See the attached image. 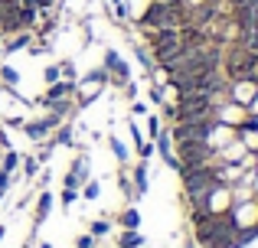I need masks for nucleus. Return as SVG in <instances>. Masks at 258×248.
Instances as JSON below:
<instances>
[{
    "instance_id": "f704fd0d",
    "label": "nucleus",
    "mask_w": 258,
    "mask_h": 248,
    "mask_svg": "<svg viewBox=\"0 0 258 248\" xmlns=\"http://www.w3.org/2000/svg\"><path fill=\"white\" fill-rule=\"evenodd\" d=\"M248 115H255V118H258V95H255V102L248 105Z\"/></svg>"
},
{
    "instance_id": "412c9836",
    "label": "nucleus",
    "mask_w": 258,
    "mask_h": 248,
    "mask_svg": "<svg viewBox=\"0 0 258 248\" xmlns=\"http://www.w3.org/2000/svg\"><path fill=\"white\" fill-rule=\"evenodd\" d=\"M23 173L26 177H36L39 173V160L36 157H23Z\"/></svg>"
},
{
    "instance_id": "9d476101",
    "label": "nucleus",
    "mask_w": 258,
    "mask_h": 248,
    "mask_svg": "<svg viewBox=\"0 0 258 248\" xmlns=\"http://www.w3.org/2000/svg\"><path fill=\"white\" fill-rule=\"evenodd\" d=\"M131 183H134V193H138V196H144V193H147V160H141V163L134 167Z\"/></svg>"
},
{
    "instance_id": "473e14b6",
    "label": "nucleus",
    "mask_w": 258,
    "mask_h": 248,
    "mask_svg": "<svg viewBox=\"0 0 258 248\" xmlns=\"http://www.w3.org/2000/svg\"><path fill=\"white\" fill-rule=\"evenodd\" d=\"M131 111H134V115H147V105H144V102H134Z\"/></svg>"
},
{
    "instance_id": "6ab92c4d",
    "label": "nucleus",
    "mask_w": 258,
    "mask_h": 248,
    "mask_svg": "<svg viewBox=\"0 0 258 248\" xmlns=\"http://www.w3.org/2000/svg\"><path fill=\"white\" fill-rule=\"evenodd\" d=\"M43 78H46V85L59 82V78H62V69H59V65H46V69H43Z\"/></svg>"
},
{
    "instance_id": "a211bd4d",
    "label": "nucleus",
    "mask_w": 258,
    "mask_h": 248,
    "mask_svg": "<svg viewBox=\"0 0 258 248\" xmlns=\"http://www.w3.org/2000/svg\"><path fill=\"white\" fill-rule=\"evenodd\" d=\"M17 163H20V153H17V150H7V157H4V163H0V170H4V173H13V170H17Z\"/></svg>"
},
{
    "instance_id": "ddd939ff",
    "label": "nucleus",
    "mask_w": 258,
    "mask_h": 248,
    "mask_svg": "<svg viewBox=\"0 0 258 248\" xmlns=\"http://www.w3.org/2000/svg\"><path fill=\"white\" fill-rule=\"evenodd\" d=\"M141 245H144V238L138 235V229H124V232H121L118 248H141Z\"/></svg>"
},
{
    "instance_id": "c9c22d12",
    "label": "nucleus",
    "mask_w": 258,
    "mask_h": 248,
    "mask_svg": "<svg viewBox=\"0 0 258 248\" xmlns=\"http://www.w3.org/2000/svg\"><path fill=\"white\" fill-rule=\"evenodd\" d=\"M252 186H255V196H258V170L252 173Z\"/></svg>"
},
{
    "instance_id": "2f4dec72",
    "label": "nucleus",
    "mask_w": 258,
    "mask_h": 248,
    "mask_svg": "<svg viewBox=\"0 0 258 248\" xmlns=\"http://www.w3.org/2000/svg\"><path fill=\"white\" fill-rule=\"evenodd\" d=\"M76 245H79V248H92V245H95V235H82Z\"/></svg>"
},
{
    "instance_id": "393cba45",
    "label": "nucleus",
    "mask_w": 258,
    "mask_h": 248,
    "mask_svg": "<svg viewBox=\"0 0 258 248\" xmlns=\"http://www.w3.org/2000/svg\"><path fill=\"white\" fill-rule=\"evenodd\" d=\"M98 95H101V89H92V92H85V95L79 98V108H88V105H92V102H95Z\"/></svg>"
},
{
    "instance_id": "0eeeda50",
    "label": "nucleus",
    "mask_w": 258,
    "mask_h": 248,
    "mask_svg": "<svg viewBox=\"0 0 258 248\" xmlns=\"http://www.w3.org/2000/svg\"><path fill=\"white\" fill-rule=\"evenodd\" d=\"M157 153L164 157V163L170 167V170H176V163H180V160H176V150H173L170 131H160V134H157Z\"/></svg>"
},
{
    "instance_id": "7ed1b4c3",
    "label": "nucleus",
    "mask_w": 258,
    "mask_h": 248,
    "mask_svg": "<svg viewBox=\"0 0 258 248\" xmlns=\"http://www.w3.org/2000/svg\"><path fill=\"white\" fill-rule=\"evenodd\" d=\"M255 95H258V78H235V82H229V89H226V98L229 102H235V105H242V108H248V105L255 102Z\"/></svg>"
},
{
    "instance_id": "cd10ccee",
    "label": "nucleus",
    "mask_w": 258,
    "mask_h": 248,
    "mask_svg": "<svg viewBox=\"0 0 258 248\" xmlns=\"http://www.w3.org/2000/svg\"><path fill=\"white\" fill-rule=\"evenodd\" d=\"M138 153H141V160H151V157H154V147L141 140V144H138Z\"/></svg>"
},
{
    "instance_id": "c756f323",
    "label": "nucleus",
    "mask_w": 258,
    "mask_h": 248,
    "mask_svg": "<svg viewBox=\"0 0 258 248\" xmlns=\"http://www.w3.org/2000/svg\"><path fill=\"white\" fill-rule=\"evenodd\" d=\"M76 196H79V190H62V206H72Z\"/></svg>"
},
{
    "instance_id": "e433bc0d",
    "label": "nucleus",
    "mask_w": 258,
    "mask_h": 248,
    "mask_svg": "<svg viewBox=\"0 0 258 248\" xmlns=\"http://www.w3.org/2000/svg\"><path fill=\"white\" fill-rule=\"evenodd\" d=\"M0 56H4V33H0Z\"/></svg>"
},
{
    "instance_id": "1a4fd4ad",
    "label": "nucleus",
    "mask_w": 258,
    "mask_h": 248,
    "mask_svg": "<svg viewBox=\"0 0 258 248\" xmlns=\"http://www.w3.org/2000/svg\"><path fill=\"white\" fill-rule=\"evenodd\" d=\"M235 137L245 144V150L258 153V127H235Z\"/></svg>"
},
{
    "instance_id": "72a5a7b5",
    "label": "nucleus",
    "mask_w": 258,
    "mask_h": 248,
    "mask_svg": "<svg viewBox=\"0 0 258 248\" xmlns=\"http://www.w3.org/2000/svg\"><path fill=\"white\" fill-rule=\"evenodd\" d=\"M26 118H7V127H23Z\"/></svg>"
},
{
    "instance_id": "a878e982",
    "label": "nucleus",
    "mask_w": 258,
    "mask_h": 248,
    "mask_svg": "<svg viewBox=\"0 0 258 248\" xmlns=\"http://www.w3.org/2000/svg\"><path fill=\"white\" fill-rule=\"evenodd\" d=\"M82 196L85 199H98V183H95V180H88V183L82 186Z\"/></svg>"
},
{
    "instance_id": "c85d7f7f",
    "label": "nucleus",
    "mask_w": 258,
    "mask_h": 248,
    "mask_svg": "<svg viewBox=\"0 0 258 248\" xmlns=\"http://www.w3.org/2000/svg\"><path fill=\"white\" fill-rule=\"evenodd\" d=\"M7 190H10V173H4V170H0V199L7 196Z\"/></svg>"
},
{
    "instance_id": "6e6552de",
    "label": "nucleus",
    "mask_w": 258,
    "mask_h": 248,
    "mask_svg": "<svg viewBox=\"0 0 258 248\" xmlns=\"http://www.w3.org/2000/svg\"><path fill=\"white\" fill-rule=\"evenodd\" d=\"M49 209H52V193H49V190H43V193L36 196V225H43V222H46Z\"/></svg>"
},
{
    "instance_id": "2eb2a0df",
    "label": "nucleus",
    "mask_w": 258,
    "mask_h": 248,
    "mask_svg": "<svg viewBox=\"0 0 258 248\" xmlns=\"http://www.w3.org/2000/svg\"><path fill=\"white\" fill-rule=\"evenodd\" d=\"M0 82H4V85H10V89H17V82H20V72L13 69V65H0Z\"/></svg>"
},
{
    "instance_id": "f8f14e48",
    "label": "nucleus",
    "mask_w": 258,
    "mask_h": 248,
    "mask_svg": "<svg viewBox=\"0 0 258 248\" xmlns=\"http://www.w3.org/2000/svg\"><path fill=\"white\" fill-rule=\"evenodd\" d=\"M82 82H85V85H101V89H105V85L111 82V72H108L105 65H101V69H92V72H88Z\"/></svg>"
},
{
    "instance_id": "7c9ffc66",
    "label": "nucleus",
    "mask_w": 258,
    "mask_h": 248,
    "mask_svg": "<svg viewBox=\"0 0 258 248\" xmlns=\"http://www.w3.org/2000/svg\"><path fill=\"white\" fill-rule=\"evenodd\" d=\"M0 150H13V144H10V134L0 127Z\"/></svg>"
},
{
    "instance_id": "58836bf2",
    "label": "nucleus",
    "mask_w": 258,
    "mask_h": 248,
    "mask_svg": "<svg viewBox=\"0 0 258 248\" xmlns=\"http://www.w3.org/2000/svg\"><path fill=\"white\" fill-rule=\"evenodd\" d=\"M39 248H52V245H49V242H43V245H39Z\"/></svg>"
},
{
    "instance_id": "4c0bfd02",
    "label": "nucleus",
    "mask_w": 258,
    "mask_h": 248,
    "mask_svg": "<svg viewBox=\"0 0 258 248\" xmlns=\"http://www.w3.org/2000/svg\"><path fill=\"white\" fill-rule=\"evenodd\" d=\"M7 235V225H0V238H4Z\"/></svg>"
},
{
    "instance_id": "bb28decb",
    "label": "nucleus",
    "mask_w": 258,
    "mask_h": 248,
    "mask_svg": "<svg viewBox=\"0 0 258 248\" xmlns=\"http://www.w3.org/2000/svg\"><path fill=\"white\" fill-rule=\"evenodd\" d=\"M59 69H62V78L76 82V65H72V62H59Z\"/></svg>"
},
{
    "instance_id": "ea45409f",
    "label": "nucleus",
    "mask_w": 258,
    "mask_h": 248,
    "mask_svg": "<svg viewBox=\"0 0 258 248\" xmlns=\"http://www.w3.org/2000/svg\"><path fill=\"white\" fill-rule=\"evenodd\" d=\"M255 160H258V153H255Z\"/></svg>"
},
{
    "instance_id": "f257e3e1",
    "label": "nucleus",
    "mask_w": 258,
    "mask_h": 248,
    "mask_svg": "<svg viewBox=\"0 0 258 248\" xmlns=\"http://www.w3.org/2000/svg\"><path fill=\"white\" fill-rule=\"evenodd\" d=\"M186 23H189L186 7L183 4H160V0H151L138 17L141 33H147V30H180V26H186Z\"/></svg>"
},
{
    "instance_id": "9b49d317",
    "label": "nucleus",
    "mask_w": 258,
    "mask_h": 248,
    "mask_svg": "<svg viewBox=\"0 0 258 248\" xmlns=\"http://www.w3.org/2000/svg\"><path fill=\"white\" fill-rule=\"evenodd\" d=\"M23 134H30L33 140H46V137H49V127H46V121L39 118V121H26L23 124Z\"/></svg>"
},
{
    "instance_id": "4468645a",
    "label": "nucleus",
    "mask_w": 258,
    "mask_h": 248,
    "mask_svg": "<svg viewBox=\"0 0 258 248\" xmlns=\"http://www.w3.org/2000/svg\"><path fill=\"white\" fill-rule=\"evenodd\" d=\"M118 222L124 225V229H138V225H141V212L131 206V209H124V212H121V219H118Z\"/></svg>"
},
{
    "instance_id": "aec40b11",
    "label": "nucleus",
    "mask_w": 258,
    "mask_h": 248,
    "mask_svg": "<svg viewBox=\"0 0 258 248\" xmlns=\"http://www.w3.org/2000/svg\"><path fill=\"white\" fill-rule=\"evenodd\" d=\"M108 144H111V153H114V157H118V160H127V147L121 144L118 137H108Z\"/></svg>"
},
{
    "instance_id": "5701e85b",
    "label": "nucleus",
    "mask_w": 258,
    "mask_h": 248,
    "mask_svg": "<svg viewBox=\"0 0 258 248\" xmlns=\"http://www.w3.org/2000/svg\"><path fill=\"white\" fill-rule=\"evenodd\" d=\"M118 186H121V193H124V196H134V183L127 180V173H118Z\"/></svg>"
},
{
    "instance_id": "f03ea898",
    "label": "nucleus",
    "mask_w": 258,
    "mask_h": 248,
    "mask_svg": "<svg viewBox=\"0 0 258 248\" xmlns=\"http://www.w3.org/2000/svg\"><path fill=\"white\" fill-rule=\"evenodd\" d=\"M235 206V190L229 183H216L213 190L206 193V209L213 212V216H222V212H229Z\"/></svg>"
},
{
    "instance_id": "4be33fe9",
    "label": "nucleus",
    "mask_w": 258,
    "mask_h": 248,
    "mask_svg": "<svg viewBox=\"0 0 258 248\" xmlns=\"http://www.w3.org/2000/svg\"><path fill=\"white\" fill-rule=\"evenodd\" d=\"M160 131H164V127H160V118H157V115H151V118H147V134L157 140V134H160Z\"/></svg>"
},
{
    "instance_id": "20e7f679",
    "label": "nucleus",
    "mask_w": 258,
    "mask_h": 248,
    "mask_svg": "<svg viewBox=\"0 0 258 248\" xmlns=\"http://www.w3.org/2000/svg\"><path fill=\"white\" fill-rule=\"evenodd\" d=\"M105 69L111 72V82H114V85H127V82H131V65H127L114 49L105 52Z\"/></svg>"
},
{
    "instance_id": "423d86ee",
    "label": "nucleus",
    "mask_w": 258,
    "mask_h": 248,
    "mask_svg": "<svg viewBox=\"0 0 258 248\" xmlns=\"http://www.w3.org/2000/svg\"><path fill=\"white\" fill-rule=\"evenodd\" d=\"M72 92H76V82H69V78H59V82H52L49 89H46V95L39 98V105H46V102H59V98H69Z\"/></svg>"
},
{
    "instance_id": "b1692460",
    "label": "nucleus",
    "mask_w": 258,
    "mask_h": 248,
    "mask_svg": "<svg viewBox=\"0 0 258 248\" xmlns=\"http://www.w3.org/2000/svg\"><path fill=\"white\" fill-rule=\"evenodd\" d=\"M108 229H111V222H105V219H95L92 222V235H108Z\"/></svg>"
},
{
    "instance_id": "39448f33",
    "label": "nucleus",
    "mask_w": 258,
    "mask_h": 248,
    "mask_svg": "<svg viewBox=\"0 0 258 248\" xmlns=\"http://www.w3.org/2000/svg\"><path fill=\"white\" fill-rule=\"evenodd\" d=\"M248 115V108H242V105H235V102H219L216 105V121L219 124H229V127H239V121Z\"/></svg>"
},
{
    "instance_id": "dca6fc26",
    "label": "nucleus",
    "mask_w": 258,
    "mask_h": 248,
    "mask_svg": "<svg viewBox=\"0 0 258 248\" xmlns=\"http://www.w3.org/2000/svg\"><path fill=\"white\" fill-rule=\"evenodd\" d=\"M52 144L72 147V127H69V124H59V127H56V137H52Z\"/></svg>"
},
{
    "instance_id": "f3484780",
    "label": "nucleus",
    "mask_w": 258,
    "mask_h": 248,
    "mask_svg": "<svg viewBox=\"0 0 258 248\" xmlns=\"http://www.w3.org/2000/svg\"><path fill=\"white\" fill-rule=\"evenodd\" d=\"M46 108H49V115H69V108H72V102L69 98H59V102H46Z\"/></svg>"
}]
</instances>
